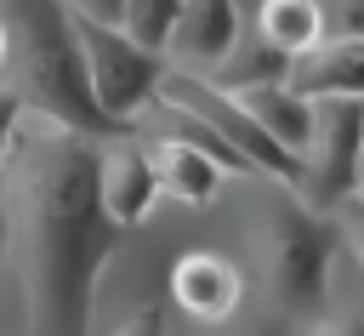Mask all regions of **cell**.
<instances>
[{
	"label": "cell",
	"instance_id": "4fadbf2b",
	"mask_svg": "<svg viewBox=\"0 0 364 336\" xmlns=\"http://www.w3.org/2000/svg\"><path fill=\"white\" fill-rule=\"evenodd\" d=\"M256 34H262L279 57H301V51H313L330 28H324V6H318V0H262V6H256Z\"/></svg>",
	"mask_w": 364,
	"mask_h": 336
},
{
	"label": "cell",
	"instance_id": "ffe728a7",
	"mask_svg": "<svg viewBox=\"0 0 364 336\" xmlns=\"http://www.w3.org/2000/svg\"><path fill=\"white\" fill-rule=\"evenodd\" d=\"M307 336H364V319H318Z\"/></svg>",
	"mask_w": 364,
	"mask_h": 336
},
{
	"label": "cell",
	"instance_id": "e0dca14e",
	"mask_svg": "<svg viewBox=\"0 0 364 336\" xmlns=\"http://www.w3.org/2000/svg\"><path fill=\"white\" fill-rule=\"evenodd\" d=\"M6 256H11V216H6V177H0V302H6Z\"/></svg>",
	"mask_w": 364,
	"mask_h": 336
},
{
	"label": "cell",
	"instance_id": "603a6c76",
	"mask_svg": "<svg viewBox=\"0 0 364 336\" xmlns=\"http://www.w3.org/2000/svg\"><path fill=\"white\" fill-rule=\"evenodd\" d=\"M250 336H284V319H267V325H256Z\"/></svg>",
	"mask_w": 364,
	"mask_h": 336
},
{
	"label": "cell",
	"instance_id": "d6986e66",
	"mask_svg": "<svg viewBox=\"0 0 364 336\" xmlns=\"http://www.w3.org/2000/svg\"><path fill=\"white\" fill-rule=\"evenodd\" d=\"M17 114H23V103H17L11 91H0V154H6V142H11V125H17Z\"/></svg>",
	"mask_w": 364,
	"mask_h": 336
},
{
	"label": "cell",
	"instance_id": "6da1fadb",
	"mask_svg": "<svg viewBox=\"0 0 364 336\" xmlns=\"http://www.w3.org/2000/svg\"><path fill=\"white\" fill-rule=\"evenodd\" d=\"M97 148L102 137L23 108L0 154L11 216L6 279L17 273L23 336H91L97 279L125 233L97 199Z\"/></svg>",
	"mask_w": 364,
	"mask_h": 336
},
{
	"label": "cell",
	"instance_id": "ac0fdd59",
	"mask_svg": "<svg viewBox=\"0 0 364 336\" xmlns=\"http://www.w3.org/2000/svg\"><path fill=\"white\" fill-rule=\"evenodd\" d=\"M68 6H74V11H80V17H102V23H114V17H119V6H125V0H68Z\"/></svg>",
	"mask_w": 364,
	"mask_h": 336
},
{
	"label": "cell",
	"instance_id": "9a60e30c",
	"mask_svg": "<svg viewBox=\"0 0 364 336\" xmlns=\"http://www.w3.org/2000/svg\"><path fill=\"white\" fill-rule=\"evenodd\" d=\"M318 6H324V28L330 34L364 40V0H318Z\"/></svg>",
	"mask_w": 364,
	"mask_h": 336
},
{
	"label": "cell",
	"instance_id": "9c48e42d",
	"mask_svg": "<svg viewBox=\"0 0 364 336\" xmlns=\"http://www.w3.org/2000/svg\"><path fill=\"white\" fill-rule=\"evenodd\" d=\"M171 302L199 325H228L245 302V273L216 251H188L171 268Z\"/></svg>",
	"mask_w": 364,
	"mask_h": 336
},
{
	"label": "cell",
	"instance_id": "8fae6325",
	"mask_svg": "<svg viewBox=\"0 0 364 336\" xmlns=\"http://www.w3.org/2000/svg\"><path fill=\"white\" fill-rule=\"evenodd\" d=\"M148 159H154L159 194L176 199V205H193V211H205V205L222 194V182H228V171H222L205 148H193V142H182V137H154V142H148Z\"/></svg>",
	"mask_w": 364,
	"mask_h": 336
},
{
	"label": "cell",
	"instance_id": "2e32d148",
	"mask_svg": "<svg viewBox=\"0 0 364 336\" xmlns=\"http://www.w3.org/2000/svg\"><path fill=\"white\" fill-rule=\"evenodd\" d=\"M114 336H165V319H159V308H142V313H131Z\"/></svg>",
	"mask_w": 364,
	"mask_h": 336
},
{
	"label": "cell",
	"instance_id": "7c38bea8",
	"mask_svg": "<svg viewBox=\"0 0 364 336\" xmlns=\"http://www.w3.org/2000/svg\"><path fill=\"white\" fill-rule=\"evenodd\" d=\"M239 103H245V114L284 148V154H296V165H301V148H307V131H313V103L307 97H296L284 80H267V85H239L233 91Z\"/></svg>",
	"mask_w": 364,
	"mask_h": 336
},
{
	"label": "cell",
	"instance_id": "5b68a950",
	"mask_svg": "<svg viewBox=\"0 0 364 336\" xmlns=\"http://www.w3.org/2000/svg\"><path fill=\"white\" fill-rule=\"evenodd\" d=\"M154 97H165V103L188 108L193 120H205L233 154L250 159L256 177H273V182H290V188H296V177H301L296 154H284V148H279V142L245 114V103H239L228 85H216V80H205V74H188V68H165V80H159Z\"/></svg>",
	"mask_w": 364,
	"mask_h": 336
},
{
	"label": "cell",
	"instance_id": "44dd1931",
	"mask_svg": "<svg viewBox=\"0 0 364 336\" xmlns=\"http://www.w3.org/2000/svg\"><path fill=\"white\" fill-rule=\"evenodd\" d=\"M341 239H353V251H358V262H364V205L341 216Z\"/></svg>",
	"mask_w": 364,
	"mask_h": 336
},
{
	"label": "cell",
	"instance_id": "cb8c5ba5",
	"mask_svg": "<svg viewBox=\"0 0 364 336\" xmlns=\"http://www.w3.org/2000/svg\"><path fill=\"white\" fill-rule=\"evenodd\" d=\"M0 68H6V28H0Z\"/></svg>",
	"mask_w": 364,
	"mask_h": 336
},
{
	"label": "cell",
	"instance_id": "8992f818",
	"mask_svg": "<svg viewBox=\"0 0 364 336\" xmlns=\"http://www.w3.org/2000/svg\"><path fill=\"white\" fill-rule=\"evenodd\" d=\"M364 148V97H313V131L301 148L296 194L313 211H336L353 199V165Z\"/></svg>",
	"mask_w": 364,
	"mask_h": 336
},
{
	"label": "cell",
	"instance_id": "5bb4252c",
	"mask_svg": "<svg viewBox=\"0 0 364 336\" xmlns=\"http://www.w3.org/2000/svg\"><path fill=\"white\" fill-rule=\"evenodd\" d=\"M176 11H182V0H125L114 23H119L136 46H148V51H159V57H165L171 28H176Z\"/></svg>",
	"mask_w": 364,
	"mask_h": 336
},
{
	"label": "cell",
	"instance_id": "30bf717a",
	"mask_svg": "<svg viewBox=\"0 0 364 336\" xmlns=\"http://www.w3.org/2000/svg\"><path fill=\"white\" fill-rule=\"evenodd\" d=\"M284 85L296 97H364V40H347V34H324L313 51L290 57L284 68Z\"/></svg>",
	"mask_w": 364,
	"mask_h": 336
},
{
	"label": "cell",
	"instance_id": "ba28073f",
	"mask_svg": "<svg viewBox=\"0 0 364 336\" xmlns=\"http://www.w3.org/2000/svg\"><path fill=\"white\" fill-rule=\"evenodd\" d=\"M97 199L119 228L148 222V211L159 205V177H154L148 142H102L97 148Z\"/></svg>",
	"mask_w": 364,
	"mask_h": 336
},
{
	"label": "cell",
	"instance_id": "3957f363",
	"mask_svg": "<svg viewBox=\"0 0 364 336\" xmlns=\"http://www.w3.org/2000/svg\"><path fill=\"white\" fill-rule=\"evenodd\" d=\"M262 199L250 216V245H256V273L267 285V302L279 319H307L324 308L330 290V262L341 251V222L330 211H313L290 182L262 177Z\"/></svg>",
	"mask_w": 364,
	"mask_h": 336
},
{
	"label": "cell",
	"instance_id": "277c9868",
	"mask_svg": "<svg viewBox=\"0 0 364 336\" xmlns=\"http://www.w3.org/2000/svg\"><path fill=\"white\" fill-rule=\"evenodd\" d=\"M74 23H80V51H85V80H91L97 108H102L114 125L142 120V108L154 103V91H159V80H165L171 63H165L159 51L136 46L119 23L80 17V11H74Z\"/></svg>",
	"mask_w": 364,
	"mask_h": 336
},
{
	"label": "cell",
	"instance_id": "7a4b0ae2",
	"mask_svg": "<svg viewBox=\"0 0 364 336\" xmlns=\"http://www.w3.org/2000/svg\"><path fill=\"white\" fill-rule=\"evenodd\" d=\"M0 28H6V63H11V97L85 137H114L119 125L97 108L91 80H85V51H80V23L68 0H0Z\"/></svg>",
	"mask_w": 364,
	"mask_h": 336
},
{
	"label": "cell",
	"instance_id": "52a82bcc",
	"mask_svg": "<svg viewBox=\"0 0 364 336\" xmlns=\"http://www.w3.org/2000/svg\"><path fill=\"white\" fill-rule=\"evenodd\" d=\"M245 23H239V0H182L165 63L188 68V74H210L233 46H239Z\"/></svg>",
	"mask_w": 364,
	"mask_h": 336
},
{
	"label": "cell",
	"instance_id": "7402d4cb",
	"mask_svg": "<svg viewBox=\"0 0 364 336\" xmlns=\"http://www.w3.org/2000/svg\"><path fill=\"white\" fill-rule=\"evenodd\" d=\"M353 199H364V148H358V165H353Z\"/></svg>",
	"mask_w": 364,
	"mask_h": 336
}]
</instances>
